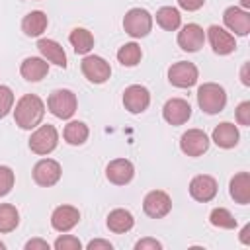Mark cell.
<instances>
[{"instance_id": "6da1fadb", "label": "cell", "mask_w": 250, "mask_h": 250, "mask_svg": "<svg viewBox=\"0 0 250 250\" xmlns=\"http://www.w3.org/2000/svg\"><path fill=\"white\" fill-rule=\"evenodd\" d=\"M45 115V104L39 96L35 94H25L18 100L16 109H14V119L16 125H20L21 129H33L41 123Z\"/></svg>"}, {"instance_id": "7a4b0ae2", "label": "cell", "mask_w": 250, "mask_h": 250, "mask_svg": "<svg viewBox=\"0 0 250 250\" xmlns=\"http://www.w3.org/2000/svg\"><path fill=\"white\" fill-rule=\"evenodd\" d=\"M197 104L199 107L209 113V115H215L219 111L225 109L227 105V92L223 86L215 84V82H205L197 88Z\"/></svg>"}, {"instance_id": "3957f363", "label": "cell", "mask_w": 250, "mask_h": 250, "mask_svg": "<svg viewBox=\"0 0 250 250\" xmlns=\"http://www.w3.org/2000/svg\"><path fill=\"white\" fill-rule=\"evenodd\" d=\"M76 94L72 90H66V88H61V90H53L47 98V107L49 111L59 117V119H70L76 111Z\"/></svg>"}, {"instance_id": "277c9868", "label": "cell", "mask_w": 250, "mask_h": 250, "mask_svg": "<svg viewBox=\"0 0 250 250\" xmlns=\"http://www.w3.org/2000/svg\"><path fill=\"white\" fill-rule=\"evenodd\" d=\"M123 29L135 39L146 37L152 29V16L145 8H131L123 18Z\"/></svg>"}, {"instance_id": "5b68a950", "label": "cell", "mask_w": 250, "mask_h": 250, "mask_svg": "<svg viewBox=\"0 0 250 250\" xmlns=\"http://www.w3.org/2000/svg\"><path fill=\"white\" fill-rule=\"evenodd\" d=\"M57 145H59V133L49 123L47 125H41L39 129H35L31 133V137H29V148H31V152L41 154V156L53 152L57 148Z\"/></svg>"}, {"instance_id": "8992f818", "label": "cell", "mask_w": 250, "mask_h": 250, "mask_svg": "<svg viewBox=\"0 0 250 250\" xmlns=\"http://www.w3.org/2000/svg\"><path fill=\"white\" fill-rule=\"evenodd\" d=\"M80 68H82V74L94 82V84H104L109 76H111V66L109 62L104 59V57H98V55H88L82 59L80 62Z\"/></svg>"}, {"instance_id": "52a82bcc", "label": "cell", "mask_w": 250, "mask_h": 250, "mask_svg": "<svg viewBox=\"0 0 250 250\" xmlns=\"http://www.w3.org/2000/svg\"><path fill=\"white\" fill-rule=\"evenodd\" d=\"M197 78H199L197 66L193 62H189V61L174 62L168 68V80L176 88H191L197 82Z\"/></svg>"}, {"instance_id": "ba28073f", "label": "cell", "mask_w": 250, "mask_h": 250, "mask_svg": "<svg viewBox=\"0 0 250 250\" xmlns=\"http://www.w3.org/2000/svg\"><path fill=\"white\" fill-rule=\"evenodd\" d=\"M143 209L150 219H162L170 213L172 209V199L166 191L162 189H152L145 195L143 199Z\"/></svg>"}, {"instance_id": "9c48e42d", "label": "cell", "mask_w": 250, "mask_h": 250, "mask_svg": "<svg viewBox=\"0 0 250 250\" xmlns=\"http://www.w3.org/2000/svg\"><path fill=\"white\" fill-rule=\"evenodd\" d=\"M61 164L53 158H41L35 166H33V180L37 186L41 188H51L61 180Z\"/></svg>"}, {"instance_id": "30bf717a", "label": "cell", "mask_w": 250, "mask_h": 250, "mask_svg": "<svg viewBox=\"0 0 250 250\" xmlns=\"http://www.w3.org/2000/svg\"><path fill=\"white\" fill-rule=\"evenodd\" d=\"M209 137L201 129H188L180 137V148L188 156H201L209 148Z\"/></svg>"}, {"instance_id": "8fae6325", "label": "cell", "mask_w": 250, "mask_h": 250, "mask_svg": "<svg viewBox=\"0 0 250 250\" xmlns=\"http://www.w3.org/2000/svg\"><path fill=\"white\" fill-rule=\"evenodd\" d=\"M150 104V92L141 86V84H133L127 86L123 92V105L125 109H129L131 113H143Z\"/></svg>"}, {"instance_id": "7c38bea8", "label": "cell", "mask_w": 250, "mask_h": 250, "mask_svg": "<svg viewBox=\"0 0 250 250\" xmlns=\"http://www.w3.org/2000/svg\"><path fill=\"white\" fill-rule=\"evenodd\" d=\"M162 117L170 125H184L191 117V105H189V102H186L182 98H172L164 104Z\"/></svg>"}, {"instance_id": "4fadbf2b", "label": "cell", "mask_w": 250, "mask_h": 250, "mask_svg": "<svg viewBox=\"0 0 250 250\" xmlns=\"http://www.w3.org/2000/svg\"><path fill=\"white\" fill-rule=\"evenodd\" d=\"M189 195L195 201H201V203L211 201L217 195V182H215V178L207 176V174H199V176L191 178V182H189Z\"/></svg>"}, {"instance_id": "5bb4252c", "label": "cell", "mask_w": 250, "mask_h": 250, "mask_svg": "<svg viewBox=\"0 0 250 250\" xmlns=\"http://www.w3.org/2000/svg\"><path fill=\"white\" fill-rule=\"evenodd\" d=\"M203 43H205V31L197 23H186L178 33V45L182 47V51L195 53L203 47Z\"/></svg>"}, {"instance_id": "9a60e30c", "label": "cell", "mask_w": 250, "mask_h": 250, "mask_svg": "<svg viewBox=\"0 0 250 250\" xmlns=\"http://www.w3.org/2000/svg\"><path fill=\"white\" fill-rule=\"evenodd\" d=\"M105 176H107V180H109L111 184H115V186H125V184H129V182L133 180V176H135V166H133V162L127 160V158H115V160H111V162L107 164Z\"/></svg>"}, {"instance_id": "2e32d148", "label": "cell", "mask_w": 250, "mask_h": 250, "mask_svg": "<svg viewBox=\"0 0 250 250\" xmlns=\"http://www.w3.org/2000/svg\"><path fill=\"white\" fill-rule=\"evenodd\" d=\"M80 221V211L72 205H59L51 215V225L59 232H68Z\"/></svg>"}, {"instance_id": "e0dca14e", "label": "cell", "mask_w": 250, "mask_h": 250, "mask_svg": "<svg viewBox=\"0 0 250 250\" xmlns=\"http://www.w3.org/2000/svg\"><path fill=\"white\" fill-rule=\"evenodd\" d=\"M207 39L213 47V51L217 55H229L236 49V39L232 33H229L227 29L219 27V25H211L207 29Z\"/></svg>"}, {"instance_id": "ac0fdd59", "label": "cell", "mask_w": 250, "mask_h": 250, "mask_svg": "<svg viewBox=\"0 0 250 250\" xmlns=\"http://www.w3.org/2000/svg\"><path fill=\"white\" fill-rule=\"evenodd\" d=\"M223 21L236 35L244 37V35L250 33V14L246 10H242V8H236V6L227 8L225 14H223Z\"/></svg>"}, {"instance_id": "d6986e66", "label": "cell", "mask_w": 250, "mask_h": 250, "mask_svg": "<svg viewBox=\"0 0 250 250\" xmlns=\"http://www.w3.org/2000/svg\"><path fill=\"white\" fill-rule=\"evenodd\" d=\"M238 139H240V135H238L236 125L234 123H229V121L219 123L213 129V135H211V141L217 146H221V148H232V146H236L238 145Z\"/></svg>"}, {"instance_id": "ffe728a7", "label": "cell", "mask_w": 250, "mask_h": 250, "mask_svg": "<svg viewBox=\"0 0 250 250\" xmlns=\"http://www.w3.org/2000/svg\"><path fill=\"white\" fill-rule=\"evenodd\" d=\"M20 72L21 76L27 80V82H39L47 76L49 72V62L41 57H27L21 66H20Z\"/></svg>"}, {"instance_id": "44dd1931", "label": "cell", "mask_w": 250, "mask_h": 250, "mask_svg": "<svg viewBox=\"0 0 250 250\" xmlns=\"http://www.w3.org/2000/svg\"><path fill=\"white\" fill-rule=\"evenodd\" d=\"M229 193L240 205L250 203V174L248 172L234 174L232 180H230V184H229Z\"/></svg>"}, {"instance_id": "7402d4cb", "label": "cell", "mask_w": 250, "mask_h": 250, "mask_svg": "<svg viewBox=\"0 0 250 250\" xmlns=\"http://www.w3.org/2000/svg\"><path fill=\"white\" fill-rule=\"evenodd\" d=\"M37 49H39V53L43 55L45 61H49V62H53V64H57V66H61V68L66 66L64 49H62V45L57 43L55 39H39V41H37Z\"/></svg>"}, {"instance_id": "603a6c76", "label": "cell", "mask_w": 250, "mask_h": 250, "mask_svg": "<svg viewBox=\"0 0 250 250\" xmlns=\"http://www.w3.org/2000/svg\"><path fill=\"white\" fill-rule=\"evenodd\" d=\"M47 23H49L47 14L41 10H33L21 20V29L27 37H39L47 29Z\"/></svg>"}, {"instance_id": "cb8c5ba5", "label": "cell", "mask_w": 250, "mask_h": 250, "mask_svg": "<svg viewBox=\"0 0 250 250\" xmlns=\"http://www.w3.org/2000/svg\"><path fill=\"white\" fill-rule=\"evenodd\" d=\"M135 225V219L131 215V211L127 209H113L109 215H107V229L115 234H123V232H129Z\"/></svg>"}, {"instance_id": "d4e9b609", "label": "cell", "mask_w": 250, "mask_h": 250, "mask_svg": "<svg viewBox=\"0 0 250 250\" xmlns=\"http://www.w3.org/2000/svg\"><path fill=\"white\" fill-rule=\"evenodd\" d=\"M68 41H70L76 55H86L94 47V35L84 27H74L68 35Z\"/></svg>"}, {"instance_id": "484cf974", "label": "cell", "mask_w": 250, "mask_h": 250, "mask_svg": "<svg viewBox=\"0 0 250 250\" xmlns=\"http://www.w3.org/2000/svg\"><path fill=\"white\" fill-rule=\"evenodd\" d=\"M156 23H158L162 29H166V31H176V29L180 27V23H182V16H180V12H178L176 8H172V6H162V8L156 12Z\"/></svg>"}, {"instance_id": "4316f807", "label": "cell", "mask_w": 250, "mask_h": 250, "mask_svg": "<svg viewBox=\"0 0 250 250\" xmlns=\"http://www.w3.org/2000/svg\"><path fill=\"white\" fill-rule=\"evenodd\" d=\"M88 135H90L88 125L82 123V121H70V123L64 127V131H62L64 141H66L68 145H74V146H76V145H84L86 139H88Z\"/></svg>"}, {"instance_id": "83f0119b", "label": "cell", "mask_w": 250, "mask_h": 250, "mask_svg": "<svg viewBox=\"0 0 250 250\" xmlns=\"http://www.w3.org/2000/svg\"><path fill=\"white\" fill-rule=\"evenodd\" d=\"M20 225V213L14 205L2 203L0 205V232H12Z\"/></svg>"}, {"instance_id": "f1b7e54d", "label": "cell", "mask_w": 250, "mask_h": 250, "mask_svg": "<svg viewBox=\"0 0 250 250\" xmlns=\"http://www.w3.org/2000/svg\"><path fill=\"white\" fill-rule=\"evenodd\" d=\"M141 57H143V51L137 43H125L119 51H117V61L123 64V66H135L141 62Z\"/></svg>"}, {"instance_id": "f546056e", "label": "cell", "mask_w": 250, "mask_h": 250, "mask_svg": "<svg viewBox=\"0 0 250 250\" xmlns=\"http://www.w3.org/2000/svg\"><path fill=\"white\" fill-rule=\"evenodd\" d=\"M209 223L219 229H236V219L225 207H215L209 215Z\"/></svg>"}, {"instance_id": "4dcf8cb0", "label": "cell", "mask_w": 250, "mask_h": 250, "mask_svg": "<svg viewBox=\"0 0 250 250\" xmlns=\"http://www.w3.org/2000/svg\"><path fill=\"white\" fill-rule=\"evenodd\" d=\"M14 188V170L10 166H0V197L8 195Z\"/></svg>"}, {"instance_id": "1f68e13d", "label": "cell", "mask_w": 250, "mask_h": 250, "mask_svg": "<svg viewBox=\"0 0 250 250\" xmlns=\"http://www.w3.org/2000/svg\"><path fill=\"white\" fill-rule=\"evenodd\" d=\"M12 105H14V92L8 86L0 84V119L12 111Z\"/></svg>"}, {"instance_id": "d6a6232c", "label": "cell", "mask_w": 250, "mask_h": 250, "mask_svg": "<svg viewBox=\"0 0 250 250\" xmlns=\"http://www.w3.org/2000/svg\"><path fill=\"white\" fill-rule=\"evenodd\" d=\"M53 246H55V250H80L82 242L76 236H72V234H62V236H59L55 240Z\"/></svg>"}, {"instance_id": "836d02e7", "label": "cell", "mask_w": 250, "mask_h": 250, "mask_svg": "<svg viewBox=\"0 0 250 250\" xmlns=\"http://www.w3.org/2000/svg\"><path fill=\"white\" fill-rule=\"evenodd\" d=\"M236 121L244 127L250 125V102H240L236 107Z\"/></svg>"}, {"instance_id": "e575fe53", "label": "cell", "mask_w": 250, "mask_h": 250, "mask_svg": "<svg viewBox=\"0 0 250 250\" xmlns=\"http://www.w3.org/2000/svg\"><path fill=\"white\" fill-rule=\"evenodd\" d=\"M160 248H162V244L156 238H141L135 244V250H160Z\"/></svg>"}, {"instance_id": "d590c367", "label": "cell", "mask_w": 250, "mask_h": 250, "mask_svg": "<svg viewBox=\"0 0 250 250\" xmlns=\"http://www.w3.org/2000/svg\"><path fill=\"white\" fill-rule=\"evenodd\" d=\"M86 248H88V250H111V248H113V244H111L109 240L96 238V240H90Z\"/></svg>"}, {"instance_id": "8d00e7d4", "label": "cell", "mask_w": 250, "mask_h": 250, "mask_svg": "<svg viewBox=\"0 0 250 250\" xmlns=\"http://www.w3.org/2000/svg\"><path fill=\"white\" fill-rule=\"evenodd\" d=\"M178 4H180L182 10L195 12V10H199V8L205 4V0H178Z\"/></svg>"}, {"instance_id": "74e56055", "label": "cell", "mask_w": 250, "mask_h": 250, "mask_svg": "<svg viewBox=\"0 0 250 250\" xmlns=\"http://www.w3.org/2000/svg\"><path fill=\"white\" fill-rule=\"evenodd\" d=\"M25 250H49V242L41 238H31L25 242Z\"/></svg>"}, {"instance_id": "f35d334b", "label": "cell", "mask_w": 250, "mask_h": 250, "mask_svg": "<svg viewBox=\"0 0 250 250\" xmlns=\"http://www.w3.org/2000/svg\"><path fill=\"white\" fill-rule=\"evenodd\" d=\"M248 232H250V225H246V227L242 229V232H240V242H242V244H250V236H248Z\"/></svg>"}, {"instance_id": "ab89813d", "label": "cell", "mask_w": 250, "mask_h": 250, "mask_svg": "<svg viewBox=\"0 0 250 250\" xmlns=\"http://www.w3.org/2000/svg\"><path fill=\"white\" fill-rule=\"evenodd\" d=\"M240 76H242V84H244V86H250V78H248V62L242 66V72H240Z\"/></svg>"}, {"instance_id": "60d3db41", "label": "cell", "mask_w": 250, "mask_h": 250, "mask_svg": "<svg viewBox=\"0 0 250 250\" xmlns=\"http://www.w3.org/2000/svg\"><path fill=\"white\" fill-rule=\"evenodd\" d=\"M240 4H242V8H250V0H240Z\"/></svg>"}, {"instance_id": "b9f144b4", "label": "cell", "mask_w": 250, "mask_h": 250, "mask_svg": "<svg viewBox=\"0 0 250 250\" xmlns=\"http://www.w3.org/2000/svg\"><path fill=\"white\" fill-rule=\"evenodd\" d=\"M4 248H6V244H4L2 240H0V250H4Z\"/></svg>"}]
</instances>
